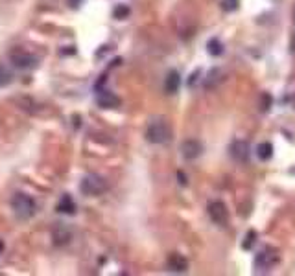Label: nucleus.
Instances as JSON below:
<instances>
[{
	"label": "nucleus",
	"mask_w": 295,
	"mask_h": 276,
	"mask_svg": "<svg viewBox=\"0 0 295 276\" xmlns=\"http://www.w3.org/2000/svg\"><path fill=\"white\" fill-rule=\"evenodd\" d=\"M146 140L149 144H168L172 140V127L166 120H153L146 129Z\"/></svg>",
	"instance_id": "1"
},
{
	"label": "nucleus",
	"mask_w": 295,
	"mask_h": 276,
	"mask_svg": "<svg viewBox=\"0 0 295 276\" xmlns=\"http://www.w3.org/2000/svg\"><path fill=\"white\" fill-rule=\"evenodd\" d=\"M11 208L18 219H30L37 210L35 201L26 193H15L11 199Z\"/></svg>",
	"instance_id": "2"
},
{
	"label": "nucleus",
	"mask_w": 295,
	"mask_h": 276,
	"mask_svg": "<svg viewBox=\"0 0 295 276\" xmlns=\"http://www.w3.org/2000/svg\"><path fill=\"white\" fill-rule=\"evenodd\" d=\"M80 188H82V192L85 193V195L96 197V195H101L103 192H107V183H105L101 177H98V175L91 173L83 179Z\"/></svg>",
	"instance_id": "3"
},
{
	"label": "nucleus",
	"mask_w": 295,
	"mask_h": 276,
	"mask_svg": "<svg viewBox=\"0 0 295 276\" xmlns=\"http://www.w3.org/2000/svg\"><path fill=\"white\" fill-rule=\"evenodd\" d=\"M279 260H280V254L277 252L275 248H264L255 258V269H257L258 273L269 271V269H273L279 263Z\"/></svg>",
	"instance_id": "4"
},
{
	"label": "nucleus",
	"mask_w": 295,
	"mask_h": 276,
	"mask_svg": "<svg viewBox=\"0 0 295 276\" xmlns=\"http://www.w3.org/2000/svg\"><path fill=\"white\" fill-rule=\"evenodd\" d=\"M207 212H209V217L212 219L214 225H218V227H227V223H229V210H227L225 202L212 201L211 204L207 206Z\"/></svg>",
	"instance_id": "5"
},
{
	"label": "nucleus",
	"mask_w": 295,
	"mask_h": 276,
	"mask_svg": "<svg viewBox=\"0 0 295 276\" xmlns=\"http://www.w3.org/2000/svg\"><path fill=\"white\" fill-rule=\"evenodd\" d=\"M9 59H11V63L15 64L17 68L20 70H32V68H35L37 64H39V59H37L33 54H26V52H22V50H13L11 55H9Z\"/></svg>",
	"instance_id": "6"
},
{
	"label": "nucleus",
	"mask_w": 295,
	"mask_h": 276,
	"mask_svg": "<svg viewBox=\"0 0 295 276\" xmlns=\"http://www.w3.org/2000/svg\"><path fill=\"white\" fill-rule=\"evenodd\" d=\"M181 153L186 160H194V158H197V156L203 153V146L199 140H196V138H188V140H184L183 144H181Z\"/></svg>",
	"instance_id": "7"
},
{
	"label": "nucleus",
	"mask_w": 295,
	"mask_h": 276,
	"mask_svg": "<svg viewBox=\"0 0 295 276\" xmlns=\"http://www.w3.org/2000/svg\"><path fill=\"white\" fill-rule=\"evenodd\" d=\"M229 155L236 162H246L249 158V144L244 140H234L229 146Z\"/></svg>",
	"instance_id": "8"
},
{
	"label": "nucleus",
	"mask_w": 295,
	"mask_h": 276,
	"mask_svg": "<svg viewBox=\"0 0 295 276\" xmlns=\"http://www.w3.org/2000/svg\"><path fill=\"white\" fill-rule=\"evenodd\" d=\"M168 267L174 273H184V271H188V260L179 252H172L168 256Z\"/></svg>",
	"instance_id": "9"
},
{
	"label": "nucleus",
	"mask_w": 295,
	"mask_h": 276,
	"mask_svg": "<svg viewBox=\"0 0 295 276\" xmlns=\"http://www.w3.org/2000/svg\"><path fill=\"white\" fill-rule=\"evenodd\" d=\"M96 100H98V105L103 107V109H113V107H118L120 105V98L109 91H100L98 96H96Z\"/></svg>",
	"instance_id": "10"
},
{
	"label": "nucleus",
	"mask_w": 295,
	"mask_h": 276,
	"mask_svg": "<svg viewBox=\"0 0 295 276\" xmlns=\"http://www.w3.org/2000/svg\"><path fill=\"white\" fill-rule=\"evenodd\" d=\"M179 87H181L179 72H175V70L168 72V76H166V79H164V91L168 92V94H175V92L179 91Z\"/></svg>",
	"instance_id": "11"
},
{
	"label": "nucleus",
	"mask_w": 295,
	"mask_h": 276,
	"mask_svg": "<svg viewBox=\"0 0 295 276\" xmlns=\"http://www.w3.org/2000/svg\"><path fill=\"white\" fill-rule=\"evenodd\" d=\"M70 238H72V234L65 229V227H57V229L52 232L54 245H57V247H63V245H66V243H70Z\"/></svg>",
	"instance_id": "12"
},
{
	"label": "nucleus",
	"mask_w": 295,
	"mask_h": 276,
	"mask_svg": "<svg viewBox=\"0 0 295 276\" xmlns=\"http://www.w3.org/2000/svg\"><path fill=\"white\" fill-rule=\"evenodd\" d=\"M57 212L61 214H76V202L70 195H63L57 202Z\"/></svg>",
	"instance_id": "13"
},
{
	"label": "nucleus",
	"mask_w": 295,
	"mask_h": 276,
	"mask_svg": "<svg viewBox=\"0 0 295 276\" xmlns=\"http://www.w3.org/2000/svg\"><path fill=\"white\" fill-rule=\"evenodd\" d=\"M257 155L260 160H269V158L273 156V146H271V142H262V144H258Z\"/></svg>",
	"instance_id": "14"
},
{
	"label": "nucleus",
	"mask_w": 295,
	"mask_h": 276,
	"mask_svg": "<svg viewBox=\"0 0 295 276\" xmlns=\"http://www.w3.org/2000/svg\"><path fill=\"white\" fill-rule=\"evenodd\" d=\"M207 50H209V54L214 55V57H218V55L223 54V45H221L220 39H211L209 43H207Z\"/></svg>",
	"instance_id": "15"
},
{
	"label": "nucleus",
	"mask_w": 295,
	"mask_h": 276,
	"mask_svg": "<svg viewBox=\"0 0 295 276\" xmlns=\"http://www.w3.org/2000/svg\"><path fill=\"white\" fill-rule=\"evenodd\" d=\"M255 243H257V232H255V230H249L247 234H246V238H244L242 248H244V250H249Z\"/></svg>",
	"instance_id": "16"
},
{
	"label": "nucleus",
	"mask_w": 295,
	"mask_h": 276,
	"mask_svg": "<svg viewBox=\"0 0 295 276\" xmlns=\"http://www.w3.org/2000/svg\"><path fill=\"white\" fill-rule=\"evenodd\" d=\"M271 103H273V96L269 92H262V96H260V110L267 112L271 109Z\"/></svg>",
	"instance_id": "17"
},
{
	"label": "nucleus",
	"mask_w": 295,
	"mask_h": 276,
	"mask_svg": "<svg viewBox=\"0 0 295 276\" xmlns=\"http://www.w3.org/2000/svg\"><path fill=\"white\" fill-rule=\"evenodd\" d=\"M11 77H13L11 72H9L4 64H0V87H4V85L11 83Z\"/></svg>",
	"instance_id": "18"
},
{
	"label": "nucleus",
	"mask_w": 295,
	"mask_h": 276,
	"mask_svg": "<svg viewBox=\"0 0 295 276\" xmlns=\"http://www.w3.org/2000/svg\"><path fill=\"white\" fill-rule=\"evenodd\" d=\"M220 6L223 11L230 13V11H236V9H238V0H221Z\"/></svg>",
	"instance_id": "19"
},
{
	"label": "nucleus",
	"mask_w": 295,
	"mask_h": 276,
	"mask_svg": "<svg viewBox=\"0 0 295 276\" xmlns=\"http://www.w3.org/2000/svg\"><path fill=\"white\" fill-rule=\"evenodd\" d=\"M129 15V8L128 6H118L115 9V17L116 18H126Z\"/></svg>",
	"instance_id": "20"
},
{
	"label": "nucleus",
	"mask_w": 295,
	"mask_h": 276,
	"mask_svg": "<svg viewBox=\"0 0 295 276\" xmlns=\"http://www.w3.org/2000/svg\"><path fill=\"white\" fill-rule=\"evenodd\" d=\"M290 50H292V52H295V33L292 35V41H290Z\"/></svg>",
	"instance_id": "21"
},
{
	"label": "nucleus",
	"mask_w": 295,
	"mask_h": 276,
	"mask_svg": "<svg viewBox=\"0 0 295 276\" xmlns=\"http://www.w3.org/2000/svg\"><path fill=\"white\" fill-rule=\"evenodd\" d=\"M2 250H4V241L0 239V254H2Z\"/></svg>",
	"instance_id": "22"
},
{
	"label": "nucleus",
	"mask_w": 295,
	"mask_h": 276,
	"mask_svg": "<svg viewBox=\"0 0 295 276\" xmlns=\"http://www.w3.org/2000/svg\"><path fill=\"white\" fill-rule=\"evenodd\" d=\"M294 22H295V9H294Z\"/></svg>",
	"instance_id": "23"
}]
</instances>
